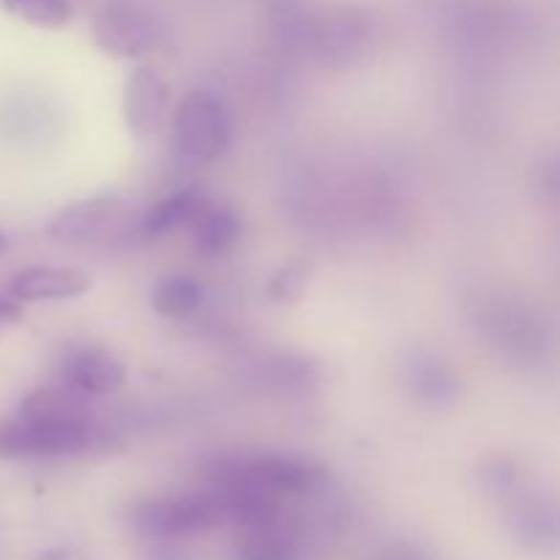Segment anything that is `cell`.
<instances>
[{
	"mask_svg": "<svg viewBox=\"0 0 560 560\" xmlns=\"http://www.w3.org/2000/svg\"><path fill=\"white\" fill-rule=\"evenodd\" d=\"M211 481H238L279 501L317 492L328 481V468L295 454H255L217 459L208 468V485Z\"/></svg>",
	"mask_w": 560,
	"mask_h": 560,
	"instance_id": "cell-1",
	"label": "cell"
},
{
	"mask_svg": "<svg viewBox=\"0 0 560 560\" xmlns=\"http://www.w3.org/2000/svg\"><path fill=\"white\" fill-rule=\"evenodd\" d=\"M129 523L145 539L178 541L222 528L224 517L213 492L202 490L137 503L129 514Z\"/></svg>",
	"mask_w": 560,
	"mask_h": 560,
	"instance_id": "cell-2",
	"label": "cell"
},
{
	"mask_svg": "<svg viewBox=\"0 0 560 560\" xmlns=\"http://www.w3.org/2000/svg\"><path fill=\"white\" fill-rule=\"evenodd\" d=\"M230 145V115L211 91H191L173 113V148L184 162L211 164Z\"/></svg>",
	"mask_w": 560,
	"mask_h": 560,
	"instance_id": "cell-3",
	"label": "cell"
},
{
	"mask_svg": "<svg viewBox=\"0 0 560 560\" xmlns=\"http://www.w3.org/2000/svg\"><path fill=\"white\" fill-rule=\"evenodd\" d=\"M93 42L118 60H140L164 44V27L148 11L129 3H109L93 16Z\"/></svg>",
	"mask_w": 560,
	"mask_h": 560,
	"instance_id": "cell-4",
	"label": "cell"
},
{
	"mask_svg": "<svg viewBox=\"0 0 560 560\" xmlns=\"http://www.w3.org/2000/svg\"><path fill=\"white\" fill-rule=\"evenodd\" d=\"M310 42L323 63L342 69L359 63L370 52L375 44V22L361 9L328 11L312 22Z\"/></svg>",
	"mask_w": 560,
	"mask_h": 560,
	"instance_id": "cell-5",
	"label": "cell"
},
{
	"mask_svg": "<svg viewBox=\"0 0 560 560\" xmlns=\"http://www.w3.org/2000/svg\"><path fill=\"white\" fill-rule=\"evenodd\" d=\"M167 98L170 85L162 69L153 63H140L131 71L124 91V118L135 140L142 142L159 135L167 115Z\"/></svg>",
	"mask_w": 560,
	"mask_h": 560,
	"instance_id": "cell-6",
	"label": "cell"
},
{
	"mask_svg": "<svg viewBox=\"0 0 560 560\" xmlns=\"http://www.w3.org/2000/svg\"><path fill=\"white\" fill-rule=\"evenodd\" d=\"M506 525L514 539L536 552H552L558 547V509L552 498L539 495L523 485L503 498Z\"/></svg>",
	"mask_w": 560,
	"mask_h": 560,
	"instance_id": "cell-7",
	"label": "cell"
},
{
	"mask_svg": "<svg viewBox=\"0 0 560 560\" xmlns=\"http://www.w3.org/2000/svg\"><path fill=\"white\" fill-rule=\"evenodd\" d=\"M124 381V364L102 348H69L60 355L58 383L85 399L118 392Z\"/></svg>",
	"mask_w": 560,
	"mask_h": 560,
	"instance_id": "cell-8",
	"label": "cell"
},
{
	"mask_svg": "<svg viewBox=\"0 0 560 560\" xmlns=\"http://www.w3.org/2000/svg\"><path fill=\"white\" fill-rule=\"evenodd\" d=\"M120 217V200L113 195L104 197H85V200H77L71 206H66L63 211H58L49 222L47 233L49 238H55L58 244L69 246H82V244H96L104 235L113 230V224Z\"/></svg>",
	"mask_w": 560,
	"mask_h": 560,
	"instance_id": "cell-9",
	"label": "cell"
},
{
	"mask_svg": "<svg viewBox=\"0 0 560 560\" xmlns=\"http://www.w3.org/2000/svg\"><path fill=\"white\" fill-rule=\"evenodd\" d=\"M88 290H91V277L69 266H33L14 273L9 282V295L20 304L77 299Z\"/></svg>",
	"mask_w": 560,
	"mask_h": 560,
	"instance_id": "cell-10",
	"label": "cell"
},
{
	"mask_svg": "<svg viewBox=\"0 0 560 560\" xmlns=\"http://www.w3.org/2000/svg\"><path fill=\"white\" fill-rule=\"evenodd\" d=\"M16 416L33 421V424H80V421H93L85 397L69 392L60 383L27 394Z\"/></svg>",
	"mask_w": 560,
	"mask_h": 560,
	"instance_id": "cell-11",
	"label": "cell"
},
{
	"mask_svg": "<svg viewBox=\"0 0 560 560\" xmlns=\"http://www.w3.org/2000/svg\"><path fill=\"white\" fill-rule=\"evenodd\" d=\"M233 560H306L304 545L279 520L241 530Z\"/></svg>",
	"mask_w": 560,
	"mask_h": 560,
	"instance_id": "cell-12",
	"label": "cell"
},
{
	"mask_svg": "<svg viewBox=\"0 0 560 560\" xmlns=\"http://www.w3.org/2000/svg\"><path fill=\"white\" fill-rule=\"evenodd\" d=\"M206 206V195H202L200 186H186L178 189L175 195L164 197L156 206L148 208V213L142 217V233L159 238L164 233H173V230L184 228V224L195 222V217L200 213V208Z\"/></svg>",
	"mask_w": 560,
	"mask_h": 560,
	"instance_id": "cell-13",
	"label": "cell"
},
{
	"mask_svg": "<svg viewBox=\"0 0 560 560\" xmlns=\"http://www.w3.org/2000/svg\"><path fill=\"white\" fill-rule=\"evenodd\" d=\"M410 392L424 399L427 405H452L459 397V377L454 370L435 355H419L408 366Z\"/></svg>",
	"mask_w": 560,
	"mask_h": 560,
	"instance_id": "cell-14",
	"label": "cell"
},
{
	"mask_svg": "<svg viewBox=\"0 0 560 560\" xmlns=\"http://www.w3.org/2000/svg\"><path fill=\"white\" fill-rule=\"evenodd\" d=\"M195 241L202 255H224L241 238V219L230 206H202L195 217Z\"/></svg>",
	"mask_w": 560,
	"mask_h": 560,
	"instance_id": "cell-15",
	"label": "cell"
},
{
	"mask_svg": "<svg viewBox=\"0 0 560 560\" xmlns=\"http://www.w3.org/2000/svg\"><path fill=\"white\" fill-rule=\"evenodd\" d=\"M202 284L186 273H173V277L159 279L151 293V306L156 315L170 317V320H186L202 306Z\"/></svg>",
	"mask_w": 560,
	"mask_h": 560,
	"instance_id": "cell-16",
	"label": "cell"
},
{
	"mask_svg": "<svg viewBox=\"0 0 560 560\" xmlns=\"http://www.w3.org/2000/svg\"><path fill=\"white\" fill-rule=\"evenodd\" d=\"M9 14L20 16L22 22L44 31H60L74 20V9L69 0H3Z\"/></svg>",
	"mask_w": 560,
	"mask_h": 560,
	"instance_id": "cell-17",
	"label": "cell"
},
{
	"mask_svg": "<svg viewBox=\"0 0 560 560\" xmlns=\"http://www.w3.org/2000/svg\"><path fill=\"white\" fill-rule=\"evenodd\" d=\"M306 273H310L306 271V266H299V262H293V266H284L282 271L273 277L271 293L282 301L295 299V295L301 293V284L306 282Z\"/></svg>",
	"mask_w": 560,
	"mask_h": 560,
	"instance_id": "cell-18",
	"label": "cell"
},
{
	"mask_svg": "<svg viewBox=\"0 0 560 560\" xmlns=\"http://www.w3.org/2000/svg\"><path fill=\"white\" fill-rule=\"evenodd\" d=\"M375 560H435L427 550L410 545V541H397V545H388L377 552Z\"/></svg>",
	"mask_w": 560,
	"mask_h": 560,
	"instance_id": "cell-19",
	"label": "cell"
},
{
	"mask_svg": "<svg viewBox=\"0 0 560 560\" xmlns=\"http://www.w3.org/2000/svg\"><path fill=\"white\" fill-rule=\"evenodd\" d=\"M22 315H25V312H22L20 301H14L11 295H0V334L20 326Z\"/></svg>",
	"mask_w": 560,
	"mask_h": 560,
	"instance_id": "cell-20",
	"label": "cell"
},
{
	"mask_svg": "<svg viewBox=\"0 0 560 560\" xmlns=\"http://www.w3.org/2000/svg\"><path fill=\"white\" fill-rule=\"evenodd\" d=\"M36 560H91V558H88V552H82L80 547L60 545V547H49V550H44L42 556H36Z\"/></svg>",
	"mask_w": 560,
	"mask_h": 560,
	"instance_id": "cell-21",
	"label": "cell"
},
{
	"mask_svg": "<svg viewBox=\"0 0 560 560\" xmlns=\"http://www.w3.org/2000/svg\"><path fill=\"white\" fill-rule=\"evenodd\" d=\"M151 560H191V558H186L184 552L175 550V547H162V550L153 552Z\"/></svg>",
	"mask_w": 560,
	"mask_h": 560,
	"instance_id": "cell-22",
	"label": "cell"
},
{
	"mask_svg": "<svg viewBox=\"0 0 560 560\" xmlns=\"http://www.w3.org/2000/svg\"><path fill=\"white\" fill-rule=\"evenodd\" d=\"M3 252H9V238H5V235L0 233V255H3Z\"/></svg>",
	"mask_w": 560,
	"mask_h": 560,
	"instance_id": "cell-23",
	"label": "cell"
}]
</instances>
